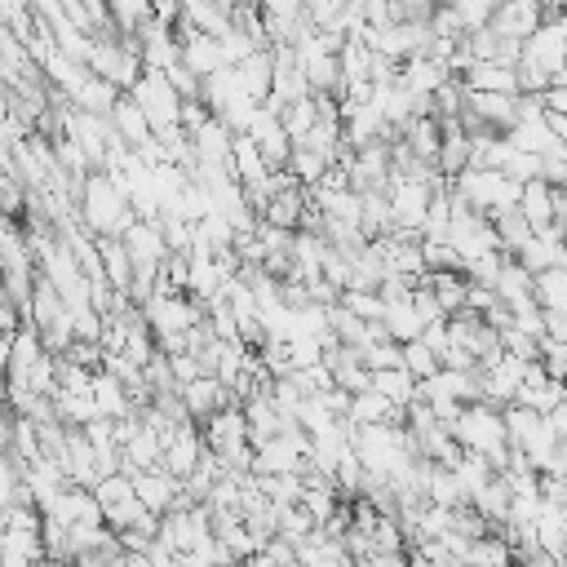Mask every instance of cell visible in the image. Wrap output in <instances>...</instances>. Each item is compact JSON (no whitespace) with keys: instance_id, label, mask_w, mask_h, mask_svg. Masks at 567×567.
<instances>
[{"instance_id":"6da1fadb","label":"cell","mask_w":567,"mask_h":567,"mask_svg":"<svg viewBox=\"0 0 567 567\" xmlns=\"http://www.w3.org/2000/svg\"><path fill=\"white\" fill-rule=\"evenodd\" d=\"M80 217L93 235H124L137 221V208H133L128 190H120V182L106 168H93L80 186Z\"/></svg>"},{"instance_id":"7a4b0ae2","label":"cell","mask_w":567,"mask_h":567,"mask_svg":"<svg viewBox=\"0 0 567 567\" xmlns=\"http://www.w3.org/2000/svg\"><path fill=\"white\" fill-rule=\"evenodd\" d=\"M452 190H461L487 217H496L505 208H518V199H523V182L509 177L505 168H461L452 177Z\"/></svg>"},{"instance_id":"3957f363","label":"cell","mask_w":567,"mask_h":567,"mask_svg":"<svg viewBox=\"0 0 567 567\" xmlns=\"http://www.w3.org/2000/svg\"><path fill=\"white\" fill-rule=\"evenodd\" d=\"M128 93L142 102V111L151 115L155 133H159V128H168V124H182V89L168 80V71H164V66H146V71H142V80H137Z\"/></svg>"},{"instance_id":"277c9868","label":"cell","mask_w":567,"mask_h":567,"mask_svg":"<svg viewBox=\"0 0 567 567\" xmlns=\"http://www.w3.org/2000/svg\"><path fill=\"white\" fill-rule=\"evenodd\" d=\"M430 199H434V182L408 177V173L394 168V177H390V213H394L399 230H421L425 213H430Z\"/></svg>"},{"instance_id":"5b68a950","label":"cell","mask_w":567,"mask_h":567,"mask_svg":"<svg viewBox=\"0 0 567 567\" xmlns=\"http://www.w3.org/2000/svg\"><path fill=\"white\" fill-rule=\"evenodd\" d=\"M199 430H204V443H208L221 461H230L239 447L252 443V439H248V412H244V403H226V408H217L208 421H199Z\"/></svg>"},{"instance_id":"8992f818","label":"cell","mask_w":567,"mask_h":567,"mask_svg":"<svg viewBox=\"0 0 567 567\" xmlns=\"http://www.w3.org/2000/svg\"><path fill=\"white\" fill-rule=\"evenodd\" d=\"M527 372H532V359H523V354H509V350H505V354H501V363L483 372V399H492L496 408L514 403V399H518V390H523V381H527Z\"/></svg>"},{"instance_id":"52a82bcc","label":"cell","mask_w":567,"mask_h":567,"mask_svg":"<svg viewBox=\"0 0 567 567\" xmlns=\"http://www.w3.org/2000/svg\"><path fill=\"white\" fill-rule=\"evenodd\" d=\"M133 483H137V496L155 509V514H168L177 501H182V492H186V483H182V474H173L168 465H151V470H133Z\"/></svg>"},{"instance_id":"ba28073f","label":"cell","mask_w":567,"mask_h":567,"mask_svg":"<svg viewBox=\"0 0 567 567\" xmlns=\"http://www.w3.org/2000/svg\"><path fill=\"white\" fill-rule=\"evenodd\" d=\"M49 563L44 527H4L0 532V567H35Z\"/></svg>"},{"instance_id":"9c48e42d","label":"cell","mask_w":567,"mask_h":567,"mask_svg":"<svg viewBox=\"0 0 567 567\" xmlns=\"http://www.w3.org/2000/svg\"><path fill=\"white\" fill-rule=\"evenodd\" d=\"M523 58H532V62H540L549 75L567 62V31H563V22L558 18H545L527 40H523Z\"/></svg>"},{"instance_id":"30bf717a","label":"cell","mask_w":567,"mask_h":567,"mask_svg":"<svg viewBox=\"0 0 567 567\" xmlns=\"http://www.w3.org/2000/svg\"><path fill=\"white\" fill-rule=\"evenodd\" d=\"M204 430H199V421H182L177 430H173V439H168V447H164V465L173 470V474H190L195 465H199V456H204Z\"/></svg>"},{"instance_id":"8fae6325","label":"cell","mask_w":567,"mask_h":567,"mask_svg":"<svg viewBox=\"0 0 567 567\" xmlns=\"http://www.w3.org/2000/svg\"><path fill=\"white\" fill-rule=\"evenodd\" d=\"M540 22H545V4H540V0H505V4H496V13H492L496 35H514V40H527Z\"/></svg>"},{"instance_id":"7c38bea8","label":"cell","mask_w":567,"mask_h":567,"mask_svg":"<svg viewBox=\"0 0 567 567\" xmlns=\"http://www.w3.org/2000/svg\"><path fill=\"white\" fill-rule=\"evenodd\" d=\"M465 89H483V93H523L518 89V66H505L496 58H474L465 71H461Z\"/></svg>"},{"instance_id":"4fadbf2b","label":"cell","mask_w":567,"mask_h":567,"mask_svg":"<svg viewBox=\"0 0 567 567\" xmlns=\"http://www.w3.org/2000/svg\"><path fill=\"white\" fill-rule=\"evenodd\" d=\"M235 75H239V89H244V93H252L257 102H266L270 89H275V49H252V53L235 66Z\"/></svg>"},{"instance_id":"5bb4252c","label":"cell","mask_w":567,"mask_h":567,"mask_svg":"<svg viewBox=\"0 0 567 567\" xmlns=\"http://www.w3.org/2000/svg\"><path fill=\"white\" fill-rule=\"evenodd\" d=\"M230 164H235V177H239L248 190L270 182V164H266V155H261V146H257V137H252V133H235Z\"/></svg>"},{"instance_id":"9a60e30c","label":"cell","mask_w":567,"mask_h":567,"mask_svg":"<svg viewBox=\"0 0 567 567\" xmlns=\"http://www.w3.org/2000/svg\"><path fill=\"white\" fill-rule=\"evenodd\" d=\"M93 399H97L102 416H128V412H142L137 399H133V390H128V381H120V377L106 372V368L93 372Z\"/></svg>"},{"instance_id":"2e32d148","label":"cell","mask_w":567,"mask_h":567,"mask_svg":"<svg viewBox=\"0 0 567 567\" xmlns=\"http://www.w3.org/2000/svg\"><path fill=\"white\" fill-rule=\"evenodd\" d=\"M456 71L447 66V62H439V58H430V53H412L408 62H403V71H399V84H408V89H416V93H434L439 84H447Z\"/></svg>"},{"instance_id":"e0dca14e","label":"cell","mask_w":567,"mask_h":567,"mask_svg":"<svg viewBox=\"0 0 567 567\" xmlns=\"http://www.w3.org/2000/svg\"><path fill=\"white\" fill-rule=\"evenodd\" d=\"M111 124H115V133H120L128 146H142L146 137H155V124H151V115L142 111V102H137L133 93H124V97L115 102V111H111Z\"/></svg>"},{"instance_id":"ac0fdd59","label":"cell","mask_w":567,"mask_h":567,"mask_svg":"<svg viewBox=\"0 0 567 567\" xmlns=\"http://www.w3.org/2000/svg\"><path fill=\"white\" fill-rule=\"evenodd\" d=\"M164 447H168V439L155 430V425H146L142 421V430L124 443V470L133 474V470H151V465H164Z\"/></svg>"},{"instance_id":"d6986e66","label":"cell","mask_w":567,"mask_h":567,"mask_svg":"<svg viewBox=\"0 0 567 567\" xmlns=\"http://www.w3.org/2000/svg\"><path fill=\"white\" fill-rule=\"evenodd\" d=\"M120 97H124V89H120L115 80L97 75V71H89V75L80 80V89L71 93V102H75V106H84V111H97V115H111Z\"/></svg>"},{"instance_id":"ffe728a7","label":"cell","mask_w":567,"mask_h":567,"mask_svg":"<svg viewBox=\"0 0 567 567\" xmlns=\"http://www.w3.org/2000/svg\"><path fill=\"white\" fill-rule=\"evenodd\" d=\"M470 146H474V133L461 124V120H443V146H439V168L447 177H456L465 164H470Z\"/></svg>"},{"instance_id":"44dd1931","label":"cell","mask_w":567,"mask_h":567,"mask_svg":"<svg viewBox=\"0 0 567 567\" xmlns=\"http://www.w3.org/2000/svg\"><path fill=\"white\" fill-rule=\"evenodd\" d=\"M470 505H474L492 527H501V523L509 518V509H514V487L505 483V474H496L492 483H483V487L470 496Z\"/></svg>"},{"instance_id":"7402d4cb","label":"cell","mask_w":567,"mask_h":567,"mask_svg":"<svg viewBox=\"0 0 567 567\" xmlns=\"http://www.w3.org/2000/svg\"><path fill=\"white\" fill-rule=\"evenodd\" d=\"M385 328H390L394 341H416V337L425 332V315L416 310L412 292H408V297H394V301L385 306Z\"/></svg>"},{"instance_id":"603a6c76","label":"cell","mask_w":567,"mask_h":567,"mask_svg":"<svg viewBox=\"0 0 567 567\" xmlns=\"http://www.w3.org/2000/svg\"><path fill=\"white\" fill-rule=\"evenodd\" d=\"M505 137L514 142V146H523V151H536V155H545V151H554L563 137L549 128V120L540 115V120H514L509 128H505Z\"/></svg>"},{"instance_id":"cb8c5ba5","label":"cell","mask_w":567,"mask_h":567,"mask_svg":"<svg viewBox=\"0 0 567 567\" xmlns=\"http://www.w3.org/2000/svg\"><path fill=\"white\" fill-rule=\"evenodd\" d=\"M518 208L532 217L536 230H545V226L554 221V182H545V177L523 182V199H518Z\"/></svg>"},{"instance_id":"d4e9b609","label":"cell","mask_w":567,"mask_h":567,"mask_svg":"<svg viewBox=\"0 0 567 567\" xmlns=\"http://www.w3.org/2000/svg\"><path fill=\"white\" fill-rule=\"evenodd\" d=\"M425 492H430V501H439V505H465V501H470V492H465L456 465H439V461H434L430 474H425Z\"/></svg>"},{"instance_id":"484cf974","label":"cell","mask_w":567,"mask_h":567,"mask_svg":"<svg viewBox=\"0 0 567 567\" xmlns=\"http://www.w3.org/2000/svg\"><path fill=\"white\" fill-rule=\"evenodd\" d=\"M492 221H496V230H501V248H505L509 257L536 235V226H532V217H527L523 208H505V213H496Z\"/></svg>"},{"instance_id":"4316f807","label":"cell","mask_w":567,"mask_h":567,"mask_svg":"<svg viewBox=\"0 0 567 567\" xmlns=\"http://www.w3.org/2000/svg\"><path fill=\"white\" fill-rule=\"evenodd\" d=\"M288 168H292V173H297L306 186H315V182H319V177L332 168V155H328V151H319V146H310V142H297V146H292Z\"/></svg>"},{"instance_id":"83f0119b","label":"cell","mask_w":567,"mask_h":567,"mask_svg":"<svg viewBox=\"0 0 567 567\" xmlns=\"http://www.w3.org/2000/svg\"><path fill=\"white\" fill-rule=\"evenodd\" d=\"M430 284H434V292H439L447 315L465 310V292H470V275L465 270H430Z\"/></svg>"},{"instance_id":"f1b7e54d","label":"cell","mask_w":567,"mask_h":567,"mask_svg":"<svg viewBox=\"0 0 567 567\" xmlns=\"http://www.w3.org/2000/svg\"><path fill=\"white\" fill-rule=\"evenodd\" d=\"M372 385H377L381 394H390L394 403H403V408L416 399V377H412L403 363H399V368H377V372H372Z\"/></svg>"},{"instance_id":"f546056e","label":"cell","mask_w":567,"mask_h":567,"mask_svg":"<svg viewBox=\"0 0 567 567\" xmlns=\"http://www.w3.org/2000/svg\"><path fill=\"white\" fill-rule=\"evenodd\" d=\"M106 4H111V18H115L120 35H137L155 18V0H106Z\"/></svg>"},{"instance_id":"4dcf8cb0","label":"cell","mask_w":567,"mask_h":567,"mask_svg":"<svg viewBox=\"0 0 567 567\" xmlns=\"http://www.w3.org/2000/svg\"><path fill=\"white\" fill-rule=\"evenodd\" d=\"M315 124H319V97L315 93H306V97H297V102L284 106V128L292 133V142H301Z\"/></svg>"},{"instance_id":"1f68e13d","label":"cell","mask_w":567,"mask_h":567,"mask_svg":"<svg viewBox=\"0 0 567 567\" xmlns=\"http://www.w3.org/2000/svg\"><path fill=\"white\" fill-rule=\"evenodd\" d=\"M53 403H58V416H62L66 425H89V421L102 416V408H97L93 394H66V390H58Z\"/></svg>"},{"instance_id":"d6a6232c","label":"cell","mask_w":567,"mask_h":567,"mask_svg":"<svg viewBox=\"0 0 567 567\" xmlns=\"http://www.w3.org/2000/svg\"><path fill=\"white\" fill-rule=\"evenodd\" d=\"M536 301L545 310H567V266H549L536 275Z\"/></svg>"},{"instance_id":"836d02e7","label":"cell","mask_w":567,"mask_h":567,"mask_svg":"<svg viewBox=\"0 0 567 567\" xmlns=\"http://www.w3.org/2000/svg\"><path fill=\"white\" fill-rule=\"evenodd\" d=\"M403 368H408L416 381H425L430 372L443 368V359H439V350L425 346V337H416V341H403Z\"/></svg>"},{"instance_id":"e575fe53","label":"cell","mask_w":567,"mask_h":567,"mask_svg":"<svg viewBox=\"0 0 567 567\" xmlns=\"http://www.w3.org/2000/svg\"><path fill=\"white\" fill-rule=\"evenodd\" d=\"M93 372L97 368H84V363L58 354V390H66V394H93Z\"/></svg>"},{"instance_id":"d590c367","label":"cell","mask_w":567,"mask_h":567,"mask_svg":"<svg viewBox=\"0 0 567 567\" xmlns=\"http://www.w3.org/2000/svg\"><path fill=\"white\" fill-rule=\"evenodd\" d=\"M341 301H346L359 319H385V306H390L377 288H346V292H341Z\"/></svg>"},{"instance_id":"8d00e7d4","label":"cell","mask_w":567,"mask_h":567,"mask_svg":"<svg viewBox=\"0 0 567 567\" xmlns=\"http://www.w3.org/2000/svg\"><path fill=\"white\" fill-rule=\"evenodd\" d=\"M465 22V31H478V27H492V13H496V0H456L452 4Z\"/></svg>"},{"instance_id":"74e56055","label":"cell","mask_w":567,"mask_h":567,"mask_svg":"<svg viewBox=\"0 0 567 567\" xmlns=\"http://www.w3.org/2000/svg\"><path fill=\"white\" fill-rule=\"evenodd\" d=\"M540 363H545L549 377L567 381V341H558V337H540Z\"/></svg>"},{"instance_id":"f35d334b","label":"cell","mask_w":567,"mask_h":567,"mask_svg":"<svg viewBox=\"0 0 567 567\" xmlns=\"http://www.w3.org/2000/svg\"><path fill=\"white\" fill-rule=\"evenodd\" d=\"M549 84H554V75L540 62H532V58L518 62V89L523 93H549Z\"/></svg>"},{"instance_id":"ab89813d","label":"cell","mask_w":567,"mask_h":567,"mask_svg":"<svg viewBox=\"0 0 567 567\" xmlns=\"http://www.w3.org/2000/svg\"><path fill=\"white\" fill-rule=\"evenodd\" d=\"M496 301H501V292H496L492 284H474V279H470V292H465V310H474V315H487Z\"/></svg>"},{"instance_id":"60d3db41","label":"cell","mask_w":567,"mask_h":567,"mask_svg":"<svg viewBox=\"0 0 567 567\" xmlns=\"http://www.w3.org/2000/svg\"><path fill=\"white\" fill-rule=\"evenodd\" d=\"M554 226L567 235V186H554Z\"/></svg>"},{"instance_id":"b9f144b4","label":"cell","mask_w":567,"mask_h":567,"mask_svg":"<svg viewBox=\"0 0 567 567\" xmlns=\"http://www.w3.org/2000/svg\"><path fill=\"white\" fill-rule=\"evenodd\" d=\"M545 421L554 425V434H558V439H567V399H563V403H558V408H554Z\"/></svg>"}]
</instances>
